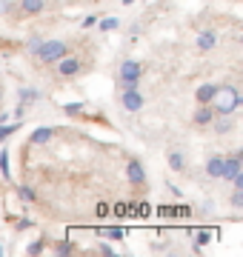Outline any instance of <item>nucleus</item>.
Returning <instances> with one entry per match:
<instances>
[{
	"label": "nucleus",
	"instance_id": "f257e3e1",
	"mask_svg": "<svg viewBox=\"0 0 243 257\" xmlns=\"http://www.w3.org/2000/svg\"><path fill=\"white\" fill-rule=\"evenodd\" d=\"M209 106L215 109V114H234L243 106V94L234 86H217V92Z\"/></svg>",
	"mask_w": 243,
	"mask_h": 257
},
{
	"label": "nucleus",
	"instance_id": "f03ea898",
	"mask_svg": "<svg viewBox=\"0 0 243 257\" xmlns=\"http://www.w3.org/2000/svg\"><path fill=\"white\" fill-rule=\"evenodd\" d=\"M63 55H69V46H66L63 40H40V46L35 49V57H38L43 66L57 63Z\"/></svg>",
	"mask_w": 243,
	"mask_h": 257
},
{
	"label": "nucleus",
	"instance_id": "7ed1b4c3",
	"mask_svg": "<svg viewBox=\"0 0 243 257\" xmlns=\"http://www.w3.org/2000/svg\"><path fill=\"white\" fill-rule=\"evenodd\" d=\"M141 74H143V66L138 60H123L120 69H117V80H120L123 89H138Z\"/></svg>",
	"mask_w": 243,
	"mask_h": 257
},
{
	"label": "nucleus",
	"instance_id": "20e7f679",
	"mask_svg": "<svg viewBox=\"0 0 243 257\" xmlns=\"http://www.w3.org/2000/svg\"><path fill=\"white\" fill-rule=\"evenodd\" d=\"M120 106L126 111H141L143 106H146V97H143L138 89H123L120 92Z\"/></svg>",
	"mask_w": 243,
	"mask_h": 257
},
{
	"label": "nucleus",
	"instance_id": "39448f33",
	"mask_svg": "<svg viewBox=\"0 0 243 257\" xmlns=\"http://www.w3.org/2000/svg\"><path fill=\"white\" fill-rule=\"evenodd\" d=\"M240 172H243V160H240V157H237V155H223V175H220V180L232 183Z\"/></svg>",
	"mask_w": 243,
	"mask_h": 257
},
{
	"label": "nucleus",
	"instance_id": "423d86ee",
	"mask_svg": "<svg viewBox=\"0 0 243 257\" xmlns=\"http://www.w3.org/2000/svg\"><path fill=\"white\" fill-rule=\"evenodd\" d=\"M83 69V63L77 60V57H69V55H63L60 60H57V77H75L77 72Z\"/></svg>",
	"mask_w": 243,
	"mask_h": 257
},
{
	"label": "nucleus",
	"instance_id": "0eeeda50",
	"mask_svg": "<svg viewBox=\"0 0 243 257\" xmlns=\"http://www.w3.org/2000/svg\"><path fill=\"white\" fill-rule=\"evenodd\" d=\"M215 43H217V32L215 29H200V32H197V37H195L197 52H212Z\"/></svg>",
	"mask_w": 243,
	"mask_h": 257
},
{
	"label": "nucleus",
	"instance_id": "6e6552de",
	"mask_svg": "<svg viewBox=\"0 0 243 257\" xmlns=\"http://www.w3.org/2000/svg\"><path fill=\"white\" fill-rule=\"evenodd\" d=\"M126 177H129L132 186H143L146 183V169H143L141 160H129V163H126Z\"/></svg>",
	"mask_w": 243,
	"mask_h": 257
},
{
	"label": "nucleus",
	"instance_id": "1a4fd4ad",
	"mask_svg": "<svg viewBox=\"0 0 243 257\" xmlns=\"http://www.w3.org/2000/svg\"><path fill=\"white\" fill-rule=\"evenodd\" d=\"M212 120H215V109H212L209 103H203V106H197V109H195V117H192V123H195L197 128L212 126Z\"/></svg>",
	"mask_w": 243,
	"mask_h": 257
},
{
	"label": "nucleus",
	"instance_id": "9d476101",
	"mask_svg": "<svg viewBox=\"0 0 243 257\" xmlns=\"http://www.w3.org/2000/svg\"><path fill=\"white\" fill-rule=\"evenodd\" d=\"M52 138H55V128L40 126V128H35V132L29 135V143H32V146H46V143H49Z\"/></svg>",
	"mask_w": 243,
	"mask_h": 257
},
{
	"label": "nucleus",
	"instance_id": "9b49d317",
	"mask_svg": "<svg viewBox=\"0 0 243 257\" xmlns=\"http://www.w3.org/2000/svg\"><path fill=\"white\" fill-rule=\"evenodd\" d=\"M206 175L212 177V180H220V175H223V155H212L209 160H206Z\"/></svg>",
	"mask_w": 243,
	"mask_h": 257
},
{
	"label": "nucleus",
	"instance_id": "f8f14e48",
	"mask_svg": "<svg viewBox=\"0 0 243 257\" xmlns=\"http://www.w3.org/2000/svg\"><path fill=\"white\" fill-rule=\"evenodd\" d=\"M212 126H215L217 135H229V132H234V117L232 114H215V120H212Z\"/></svg>",
	"mask_w": 243,
	"mask_h": 257
},
{
	"label": "nucleus",
	"instance_id": "ddd939ff",
	"mask_svg": "<svg viewBox=\"0 0 243 257\" xmlns=\"http://www.w3.org/2000/svg\"><path fill=\"white\" fill-rule=\"evenodd\" d=\"M215 92H217V83H203V86H197V92H195V103H197V106H203V103H212Z\"/></svg>",
	"mask_w": 243,
	"mask_h": 257
},
{
	"label": "nucleus",
	"instance_id": "4468645a",
	"mask_svg": "<svg viewBox=\"0 0 243 257\" xmlns=\"http://www.w3.org/2000/svg\"><path fill=\"white\" fill-rule=\"evenodd\" d=\"M43 6H46L43 0H20V3H18V9L23 12V15H40Z\"/></svg>",
	"mask_w": 243,
	"mask_h": 257
},
{
	"label": "nucleus",
	"instance_id": "2eb2a0df",
	"mask_svg": "<svg viewBox=\"0 0 243 257\" xmlns=\"http://www.w3.org/2000/svg\"><path fill=\"white\" fill-rule=\"evenodd\" d=\"M169 169H175V172H183V169H186V157H183V152H178V149L169 152Z\"/></svg>",
	"mask_w": 243,
	"mask_h": 257
},
{
	"label": "nucleus",
	"instance_id": "dca6fc26",
	"mask_svg": "<svg viewBox=\"0 0 243 257\" xmlns=\"http://www.w3.org/2000/svg\"><path fill=\"white\" fill-rule=\"evenodd\" d=\"M209 240H212V231H209V229H195V231H192V246H195V248H203Z\"/></svg>",
	"mask_w": 243,
	"mask_h": 257
},
{
	"label": "nucleus",
	"instance_id": "f3484780",
	"mask_svg": "<svg viewBox=\"0 0 243 257\" xmlns=\"http://www.w3.org/2000/svg\"><path fill=\"white\" fill-rule=\"evenodd\" d=\"M100 237H106V240H123V237H126V231H123L120 226H106V229H100Z\"/></svg>",
	"mask_w": 243,
	"mask_h": 257
},
{
	"label": "nucleus",
	"instance_id": "a211bd4d",
	"mask_svg": "<svg viewBox=\"0 0 243 257\" xmlns=\"http://www.w3.org/2000/svg\"><path fill=\"white\" fill-rule=\"evenodd\" d=\"M18 197L26 203H38V192L32 189V186H18Z\"/></svg>",
	"mask_w": 243,
	"mask_h": 257
},
{
	"label": "nucleus",
	"instance_id": "6ab92c4d",
	"mask_svg": "<svg viewBox=\"0 0 243 257\" xmlns=\"http://www.w3.org/2000/svg\"><path fill=\"white\" fill-rule=\"evenodd\" d=\"M35 100H40L38 89H20V103H23V106H29V103H35Z\"/></svg>",
	"mask_w": 243,
	"mask_h": 257
},
{
	"label": "nucleus",
	"instance_id": "aec40b11",
	"mask_svg": "<svg viewBox=\"0 0 243 257\" xmlns=\"http://www.w3.org/2000/svg\"><path fill=\"white\" fill-rule=\"evenodd\" d=\"M20 126H23V123H0V143H3V140L9 138V135L20 132Z\"/></svg>",
	"mask_w": 243,
	"mask_h": 257
},
{
	"label": "nucleus",
	"instance_id": "412c9836",
	"mask_svg": "<svg viewBox=\"0 0 243 257\" xmlns=\"http://www.w3.org/2000/svg\"><path fill=\"white\" fill-rule=\"evenodd\" d=\"M63 111L69 114V117H75V114H83V111H86V103H83V100H77V103H66Z\"/></svg>",
	"mask_w": 243,
	"mask_h": 257
},
{
	"label": "nucleus",
	"instance_id": "4be33fe9",
	"mask_svg": "<svg viewBox=\"0 0 243 257\" xmlns=\"http://www.w3.org/2000/svg\"><path fill=\"white\" fill-rule=\"evenodd\" d=\"M0 172H3V177H6V180H12V169H9V152H6V149L0 152Z\"/></svg>",
	"mask_w": 243,
	"mask_h": 257
},
{
	"label": "nucleus",
	"instance_id": "5701e85b",
	"mask_svg": "<svg viewBox=\"0 0 243 257\" xmlns=\"http://www.w3.org/2000/svg\"><path fill=\"white\" fill-rule=\"evenodd\" d=\"M55 251H57V254H72V251H75V246H72V240H57Z\"/></svg>",
	"mask_w": 243,
	"mask_h": 257
},
{
	"label": "nucleus",
	"instance_id": "b1692460",
	"mask_svg": "<svg viewBox=\"0 0 243 257\" xmlns=\"http://www.w3.org/2000/svg\"><path fill=\"white\" fill-rule=\"evenodd\" d=\"M109 214H112V206H109V203H97V206H94V217H100V220H103V217H109Z\"/></svg>",
	"mask_w": 243,
	"mask_h": 257
},
{
	"label": "nucleus",
	"instance_id": "393cba45",
	"mask_svg": "<svg viewBox=\"0 0 243 257\" xmlns=\"http://www.w3.org/2000/svg\"><path fill=\"white\" fill-rule=\"evenodd\" d=\"M43 248H46V240H43V237H38V240H35V243H29L26 254H40Z\"/></svg>",
	"mask_w": 243,
	"mask_h": 257
},
{
	"label": "nucleus",
	"instance_id": "a878e982",
	"mask_svg": "<svg viewBox=\"0 0 243 257\" xmlns=\"http://www.w3.org/2000/svg\"><path fill=\"white\" fill-rule=\"evenodd\" d=\"M117 26H120V20H117V18H106V20H100V32H114Z\"/></svg>",
	"mask_w": 243,
	"mask_h": 257
},
{
	"label": "nucleus",
	"instance_id": "bb28decb",
	"mask_svg": "<svg viewBox=\"0 0 243 257\" xmlns=\"http://www.w3.org/2000/svg\"><path fill=\"white\" fill-rule=\"evenodd\" d=\"M232 206L234 209H243V189H234L232 192Z\"/></svg>",
	"mask_w": 243,
	"mask_h": 257
},
{
	"label": "nucleus",
	"instance_id": "cd10ccee",
	"mask_svg": "<svg viewBox=\"0 0 243 257\" xmlns=\"http://www.w3.org/2000/svg\"><path fill=\"white\" fill-rule=\"evenodd\" d=\"M126 211H129V206H126V203H114V206H112L114 217H126Z\"/></svg>",
	"mask_w": 243,
	"mask_h": 257
},
{
	"label": "nucleus",
	"instance_id": "c85d7f7f",
	"mask_svg": "<svg viewBox=\"0 0 243 257\" xmlns=\"http://www.w3.org/2000/svg\"><path fill=\"white\" fill-rule=\"evenodd\" d=\"M12 9H15V3H12V0H0V15H9Z\"/></svg>",
	"mask_w": 243,
	"mask_h": 257
},
{
	"label": "nucleus",
	"instance_id": "c756f323",
	"mask_svg": "<svg viewBox=\"0 0 243 257\" xmlns=\"http://www.w3.org/2000/svg\"><path fill=\"white\" fill-rule=\"evenodd\" d=\"M40 40H43V37H40V35H35V37H29V49H32V52H35V49L40 46Z\"/></svg>",
	"mask_w": 243,
	"mask_h": 257
},
{
	"label": "nucleus",
	"instance_id": "7c9ffc66",
	"mask_svg": "<svg viewBox=\"0 0 243 257\" xmlns=\"http://www.w3.org/2000/svg\"><path fill=\"white\" fill-rule=\"evenodd\" d=\"M97 251H100V254H114V248L109 246V243H100V246H97Z\"/></svg>",
	"mask_w": 243,
	"mask_h": 257
},
{
	"label": "nucleus",
	"instance_id": "2f4dec72",
	"mask_svg": "<svg viewBox=\"0 0 243 257\" xmlns=\"http://www.w3.org/2000/svg\"><path fill=\"white\" fill-rule=\"evenodd\" d=\"M29 226H32V220H18V226H15V229L23 231V229H29Z\"/></svg>",
	"mask_w": 243,
	"mask_h": 257
},
{
	"label": "nucleus",
	"instance_id": "473e14b6",
	"mask_svg": "<svg viewBox=\"0 0 243 257\" xmlns=\"http://www.w3.org/2000/svg\"><path fill=\"white\" fill-rule=\"evenodd\" d=\"M169 192H172V197H175V200H180V194H183L178 186H169Z\"/></svg>",
	"mask_w": 243,
	"mask_h": 257
},
{
	"label": "nucleus",
	"instance_id": "72a5a7b5",
	"mask_svg": "<svg viewBox=\"0 0 243 257\" xmlns=\"http://www.w3.org/2000/svg\"><path fill=\"white\" fill-rule=\"evenodd\" d=\"M0 254H3V248H0Z\"/></svg>",
	"mask_w": 243,
	"mask_h": 257
}]
</instances>
